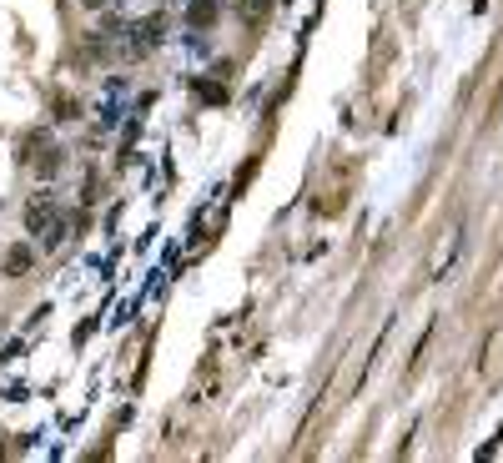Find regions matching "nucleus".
<instances>
[{
  "label": "nucleus",
  "mask_w": 503,
  "mask_h": 463,
  "mask_svg": "<svg viewBox=\"0 0 503 463\" xmlns=\"http://www.w3.org/2000/svg\"><path fill=\"white\" fill-rule=\"evenodd\" d=\"M25 227L36 232V237H46V247H56L61 242V212H56V202L36 197V202L25 206Z\"/></svg>",
  "instance_id": "nucleus-1"
},
{
  "label": "nucleus",
  "mask_w": 503,
  "mask_h": 463,
  "mask_svg": "<svg viewBox=\"0 0 503 463\" xmlns=\"http://www.w3.org/2000/svg\"><path fill=\"white\" fill-rule=\"evenodd\" d=\"M162 36H166V21H162V15H146V21L131 31V46H126V56H146Z\"/></svg>",
  "instance_id": "nucleus-2"
},
{
  "label": "nucleus",
  "mask_w": 503,
  "mask_h": 463,
  "mask_svg": "<svg viewBox=\"0 0 503 463\" xmlns=\"http://www.w3.org/2000/svg\"><path fill=\"white\" fill-rule=\"evenodd\" d=\"M187 21H191V26H212V21H216V0H191Z\"/></svg>",
  "instance_id": "nucleus-3"
},
{
  "label": "nucleus",
  "mask_w": 503,
  "mask_h": 463,
  "mask_svg": "<svg viewBox=\"0 0 503 463\" xmlns=\"http://www.w3.org/2000/svg\"><path fill=\"white\" fill-rule=\"evenodd\" d=\"M25 267H31V247H11V252H5V272L25 277Z\"/></svg>",
  "instance_id": "nucleus-4"
},
{
  "label": "nucleus",
  "mask_w": 503,
  "mask_h": 463,
  "mask_svg": "<svg viewBox=\"0 0 503 463\" xmlns=\"http://www.w3.org/2000/svg\"><path fill=\"white\" fill-rule=\"evenodd\" d=\"M237 11H242V21H252V26H257V21L272 11V0H237Z\"/></svg>",
  "instance_id": "nucleus-5"
},
{
  "label": "nucleus",
  "mask_w": 503,
  "mask_h": 463,
  "mask_svg": "<svg viewBox=\"0 0 503 463\" xmlns=\"http://www.w3.org/2000/svg\"><path fill=\"white\" fill-rule=\"evenodd\" d=\"M86 5H106V0H86Z\"/></svg>",
  "instance_id": "nucleus-6"
}]
</instances>
